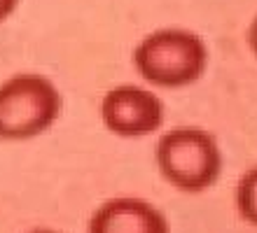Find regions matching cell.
<instances>
[{
  "instance_id": "1",
  "label": "cell",
  "mask_w": 257,
  "mask_h": 233,
  "mask_svg": "<svg viewBox=\"0 0 257 233\" xmlns=\"http://www.w3.org/2000/svg\"><path fill=\"white\" fill-rule=\"evenodd\" d=\"M136 73L152 89H185L201 80L210 63L208 45L190 28H155L131 54Z\"/></svg>"
},
{
  "instance_id": "2",
  "label": "cell",
  "mask_w": 257,
  "mask_h": 233,
  "mask_svg": "<svg viewBox=\"0 0 257 233\" xmlns=\"http://www.w3.org/2000/svg\"><path fill=\"white\" fill-rule=\"evenodd\" d=\"M157 170L166 184L183 193H201L222 175L224 156L217 138L206 128H169L155 145Z\"/></svg>"
},
{
  "instance_id": "3",
  "label": "cell",
  "mask_w": 257,
  "mask_h": 233,
  "mask_svg": "<svg viewBox=\"0 0 257 233\" xmlns=\"http://www.w3.org/2000/svg\"><path fill=\"white\" fill-rule=\"evenodd\" d=\"M63 112V96L47 75L17 73L0 82V140L26 142L40 138Z\"/></svg>"
},
{
  "instance_id": "4",
  "label": "cell",
  "mask_w": 257,
  "mask_h": 233,
  "mask_svg": "<svg viewBox=\"0 0 257 233\" xmlns=\"http://www.w3.org/2000/svg\"><path fill=\"white\" fill-rule=\"evenodd\" d=\"M98 117L108 133L138 140L162 131L166 121V103L152 87L117 84L103 93Z\"/></svg>"
},
{
  "instance_id": "5",
  "label": "cell",
  "mask_w": 257,
  "mask_h": 233,
  "mask_svg": "<svg viewBox=\"0 0 257 233\" xmlns=\"http://www.w3.org/2000/svg\"><path fill=\"white\" fill-rule=\"evenodd\" d=\"M87 233H171V226L166 214L150 200L117 196L96 207Z\"/></svg>"
},
{
  "instance_id": "6",
  "label": "cell",
  "mask_w": 257,
  "mask_h": 233,
  "mask_svg": "<svg viewBox=\"0 0 257 233\" xmlns=\"http://www.w3.org/2000/svg\"><path fill=\"white\" fill-rule=\"evenodd\" d=\"M234 205L238 217L257 228V166L248 168L236 182L234 189Z\"/></svg>"
},
{
  "instance_id": "7",
  "label": "cell",
  "mask_w": 257,
  "mask_h": 233,
  "mask_svg": "<svg viewBox=\"0 0 257 233\" xmlns=\"http://www.w3.org/2000/svg\"><path fill=\"white\" fill-rule=\"evenodd\" d=\"M21 0H0V24H5L17 10H19Z\"/></svg>"
},
{
  "instance_id": "8",
  "label": "cell",
  "mask_w": 257,
  "mask_h": 233,
  "mask_svg": "<svg viewBox=\"0 0 257 233\" xmlns=\"http://www.w3.org/2000/svg\"><path fill=\"white\" fill-rule=\"evenodd\" d=\"M245 40H248V47H250L252 56L257 59V14L252 17L250 26H248V33H245Z\"/></svg>"
},
{
  "instance_id": "9",
  "label": "cell",
  "mask_w": 257,
  "mask_h": 233,
  "mask_svg": "<svg viewBox=\"0 0 257 233\" xmlns=\"http://www.w3.org/2000/svg\"><path fill=\"white\" fill-rule=\"evenodd\" d=\"M28 233H63V231H56V228H33Z\"/></svg>"
}]
</instances>
